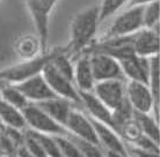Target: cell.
I'll use <instances>...</instances> for the list:
<instances>
[{
	"label": "cell",
	"instance_id": "obj_3",
	"mask_svg": "<svg viewBox=\"0 0 160 157\" xmlns=\"http://www.w3.org/2000/svg\"><path fill=\"white\" fill-rule=\"evenodd\" d=\"M59 0H26V5L32 16L37 37L40 39L42 53L47 52L49 38L50 16Z\"/></svg>",
	"mask_w": 160,
	"mask_h": 157
},
{
	"label": "cell",
	"instance_id": "obj_29",
	"mask_svg": "<svg viewBox=\"0 0 160 157\" xmlns=\"http://www.w3.org/2000/svg\"><path fill=\"white\" fill-rule=\"evenodd\" d=\"M127 151H128L129 157H159V153L140 149V148L130 145H127Z\"/></svg>",
	"mask_w": 160,
	"mask_h": 157
},
{
	"label": "cell",
	"instance_id": "obj_34",
	"mask_svg": "<svg viewBox=\"0 0 160 157\" xmlns=\"http://www.w3.org/2000/svg\"><path fill=\"white\" fill-rule=\"evenodd\" d=\"M1 156H4V155H2V151H1V147H0V157Z\"/></svg>",
	"mask_w": 160,
	"mask_h": 157
},
{
	"label": "cell",
	"instance_id": "obj_12",
	"mask_svg": "<svg viewBox=\"0 0 160 157\" xmlns=\"http://www.w3.org/2000/svg\"><path fill=\"white\" fill-rule=\"evenodd\" d=\"M79 95L80 99H81V106L86 109V111H87L86 114L88 117L112 127L115 132H117L115 122H114V118H112V110L108 109L92 91H79Z\"/></svg>",
	"mask_w": 160,
	"mask_h": 157
},
{
	"label": "cell",
	"instance_id": "obj_19",
	"mask_svg": "<svg viewBox=\"0 0 160 157\" xmlns=\"http://www.w3.org/2000/svg\"><path fill=\"white\" fill-rule=\"evenodd\" d=\"M133 119L140 133L159 143V121L153 117L152 113L133 112Z\"/></svg>",
	"mask_w": 160,
	"mask_h": 157
},
{
	"label": "cell",
	"instance_id": "obj_1",
	"mask_svg": "<svg viewBox=\"0 0 160 157\" xmlns=\"http://www.w3.org/2000/svg\"><path fill=\"white\" fill-rule=\"evenodd\" d=\"M99 23V6H91L73 17L70 27V43L65 46L68 57L72 58L82 53L91 44Z\"/></svg>",
	"mask_w": 160,
	"mask_h": 157
},
{
	"label": "cell",
	"instance_id": "obj_14",
	"mask_svg": "<svg viewBox=\"0 0 160 157\" xmlns=\"http://www.w3.org/2000/svg\"><path fill=\"white\" fill-rule=\"evenodd\" d=\"M65 128L68 132V134H72L79 139L99 145L95 131H94V127L92 125V121L87 114L82 113L80 110L73 109L71 111L68 118V121L65 124Z\"/></svg>",
	"mask_w": 160,
	"mask_h": 157
},
{
	"label": "cell",
	"instance_id": "obj_32",
	"mask_svg": "<svg viewBox=\"0 0 160 157\" xmlns=\"http://www.w3.org/2000/svg\"><path fill=\"white\" fill-rule=\"evenodd\" d=\"M152 1H157V0H135V1H132V6L133 5H145L148 2H152Z\"/></svg>",
	"mask_w": 160,
	"mask_h": 157
},
{
	"label": "cell",
	"instance_id": "obj_23",
	"mask_svg": "<svg viewBox=\"0 0 160 157\" xmlns=\"http://www.w3.org/2000/svg\"><path fill=\"white\" fill-rule=\"evenodd\" d=\"M68 139L76 145V147L79 149L80 154L82 157H104V151L99 145L93 143L91 141H86L82 139L74 136L72 134H68Z\"/></svg>",
	"mask_w": 160,
	"mask_h": 157
},
{
	"label": "cell",
	"instance_id": "obj_5",
	"mask_svg": "<svg viewBox=\"0 0 160 157\" xmlns=\"http://www.w3.org/2000/svg\"><path fill=\"white\" fill-rule=\"evenodd\" d=\"M125 97L135 112L152 113L153 117L159 121V106L156 104L148 85L128 81L125 83Z\"/></svg>",
	"mask_w": 160,
	"mask_h": 157
},
{
	"label": "cell",
	"instance_id": "obj_11",
	"mask_svg": "<svg viewBox=\"0 0 160 157\" xmlns=\"http://www.w3.org/2000/svg\"><path fill=\"white\" fill-rule=\"evenodd\" d=\"M159 27L153 29L143 28L132 35V50L135 54L144 58H152L159 53Z\"/></svg>",
	"mask_w": 160,
	"mask_h": 157
},
{
	"label": "cell",
	"instance_id": "obj_13",
	"mask_svg": "<svg viewBox=\"0 0 160 157\" xmlns=\"http://www.w3.org/2000/svg\"><path fill=\"white\" fill-rule=\"evenodd\" d=\"M89 119L92 121V125L95 131L98 142L103 151H112V153H118L129 156L127 151V145L117 132L100 121L94 120L93 118L89 117Z\"/></svg>",
	"mask_w": 160,
	"mask_h": 157
},
{
	"label": "cell",
	"instance_id": "obj_24",
	"mask_svg": "<svg viewBox=\"0 0 160 157\" xmlns=\"http://www.w3.org/2000/svg\"><path fill=\"white\" fill-rule=\"evenodd\" d=\"M143 27L146 29H153L159 27L160 7L159 0L143 5Z\"/></svg>",
	"mask_w": 160,
	"mask_h": 157
},
{
	"label": "cell",
	"instance_id": "obj_8",
	"mask_svg": "<svg viewBox=\"0 0 160 157\" xmlns=\"http://www.w3.org/2000/svg\"><path fill=\"white\" fill-rule=\"evenodd\" d=\"M89 62L95 82L108 80H125L118 60L103 53H89Z\"/></svg>",
	"mask_w": 160,
	"mask_h": 157
},
{
	"label": "cell",
	"instance_id": "obj_30",
	"mask_svg": "<svg viewBox=\"0 0 160 157\" xmlns=\"http://www.w3.org/2000/svg\"><path fill=\"white\" fill-rule=\"evenodd\" d=\"M16 157H34L32 154H29L27 150L24 149V147H21L20 149L18 150V154H16Z\"/></svg>",
	"mask_w": 160,
	"mask_h": 157
},
{
	"label": "cell",
	"instance_id": "obj_17",
	"mask_svg": "<svg viewBox=\"0 0 160 157\" xmlns=\"http://www.w3.org/2000/svg\"><path fill=\"white\" fill-rule=\"evenodd\" d=\"M35 105H37L41 110H43L48 116H50L53 120L57 121L58 124H60L64 127L70 113L76 106L70 101L60 98V97H55L51 99L40 102V103H36Z\"/></svg>",
	"mask_w": 160,
	"mask_h": 157
},
{
	"label": "cell",
	"instance_id": "obj_4",
	"mask_svg": "<svg viewBox=\"0 0 160 157\" xmlns=\"http://www.w3.org/2000/svg\"><path fill=\"white\" fill-rule=\"evenodd\" d=\"M22 114L26 120L27 128L30 131L51 136H64L68 134L64 126L55 121L43 110H41L37 105L32 103H29L22 110Z\"/></svg>",
	"mask_w": 160,
	"mask_h": 157
},
{
	"label": "cell",
	"instance_id": "obj_10",
	"mask_svg": "<svg viewBox=\"0 0 160 157\" xmlns=\"http://www.w3.org/2000/svg\"><path fill=\"white\" fill-rule=\"evenodd\" d=\"M14 85L23 94V96L28 99L29 103L32 104L57 97L47 83V81L44 80L42 74L34 75Z\"/></svg>",
	"mask_w": 160,
	"mask_h": 157
},
{
	"label": "cell",
	"instance_id": "obj_20",
	"mask_svg": "<svg viewBox=\"0 0 160 157\" xmlns=\"http://www.w3.org/2000/svg\"><path fill=\"white\" fill-rule=\"evenodd\" d=\"M15 51L24 60L40 56L42 53V48L38 37L34 35H24L20 37L15 43Z\"/></svg>",
	"mask_w": 160,
	"mask_h": 157
},
{
	"label": "cell",
	"instance_id": "obj_22",
	"mask_svg": "<svg viewBox=\"0 0 160 157\" xmlns=\"http://www.w3.org/2000/svg\"><path fill=\"white\" fill-rule=\"evenodd\" d=\"M27 132L32 136L36 139L37 142L43 148L44 153H45V155L48 157H62V154L59 151V148H58V145H57L55 136L38 133V132H34V131H30L28 128H27Z\"/></svg>",
	"mask_w": 160,
	"mask_h": 157
},
{
	"label": "cell",
	"instance_id": "obj_35",
	"mask_svg": "<svg viewBox=\"0 0 160 157\" xmlns=\"http://www.w3.org/2000/svg\"><path fill=\"white\" fill-rule=\"evenodd\" d=\"M132 1H135V0H132Z\"/></svg>",
	"mask_w": 160,
	"mask_h": 157
},
{
	"label": "cell",
	"instance_id": "obj_27",
	"mask_svg": "<svg viewBox=\"0 0 160 157\" xmlns=\"http://www.w3.org/2000/svg\"><path fill=\"white\" fill-rule=\"evenodd\" d=\"M55 139H56L59 151L62 154V157H82V155L80 154L79 149L68 139V135H64V136H55Z\"/></svg>",
	"mask_w": 160,
	"mask_h": 157
},
{
	"label": "cell",
	"instance_id": "obj_31",
	"mask_svg": "<svg viewBox=\"0 0 160 157\" xmlns=\"http://www.w3.org/2000/svg\"><path fill=\"white\" fill-rule=\"evenodd\" d=\"M104 157H129L127 155H122L118 153H112V151H104Z\"/></svg>",
	"mask_w": 160,
	"mask_h": 157
},
{
	"label": "cell",
	"instance_id": "obj_9",
	"mask_svg": "<svg viewBox=\"0 0 160 157\" xmlns=\"http://www.w3.org/2000/svg\"><path fill=\"white\" fill-rule=\"evenodd\" d=\"M125 81L108 80L95 82L92 93L95 95L108 109L114 111L123 104L125 97Z\"/></svg>",
	"mask_w": 160,
	"mask_h": 157
},
{
	"label": "cell",
	"instance_id": "obj_15",
	"mask_svg": "<svg viewBox=\"0 0 160 157\" xmlns=\"http://www.w3.org/2000/svg\"><path fill=\"white\" fill-rule=\"evenodd\" d=\"M125 80L148 85L150 75V58L131 54L118 60Z\"/></svg>",
	"mask_w": 160,
	"mask_h": 157
},
{
	"label": "cell",
	"instance_id": "obj_21",
	"mask_svg": "<svg viewBox=\"0 0 160 157\" xmlns=\"http://www.w3.org/2000/svg\"><path fill=\"white\" fill-rule=\"evenodd\" d=\"M0 97L5 102H7L8 104L13 105L14 108L21 110V111L29 104L28 99L23 96V94L21 93L14 85H9V83H6L1 88Z\"/></svg>",
	"mask_w": 160,
	"mask_h": 157
},
{
	"label": "cell",
	"instance_id": "obj_25",
	"mask_svg": "<svg viewBox=\"0 0 160 157\" xmlns=\"http://www.w3.org/2000/svg\"><path fill=\"white\" fill-rule=\"evenodd\" d=\"M148 85L156 104L159 106V59L158 56L150 58V75H148Z\"/></svg>",
	"mask_w": 160,
	"mask_h": 157
},
{
	"label": "cell",
	"instance_id": "obj_28",
	"mask_svg": "<svg viewBox=\"0 0 160 157\" xmlns=\"http://www.w3.org/2000/svg\"><path fill=\"white\" fill-rule=\"evenodd\" d=\"M133 145V147H137V148H140V149L159 153V143H157L156 141H153L150 137L145 136L143 134L137 139L135 143H132V145Z\"/></svg>",
	"mask_w": 160,
	"mask_h": 157
},
{
	"label": "cell",
	"instance_id": "obj_16",
	"mask_svg": "<svg viewBox=\"0 0 160 157\" xmlns=\"http://www.w3.org/2000/svg\"><path fill=\"white\" fill-rule=\"evenodd\" d=\"M73 83L79 91H92L94 88L95 80L89 62V56L86 53H81L77 58L74 64Z\"/></svg>",
	"mask_w": 160,
	"mask_h": 157
},
{
	"label": "cell",
	"instance_id": "obj_26",
	"mask_svg": "<svg viewBox=\"0 0 160 157\" xmlns=\"http://www.w3.org/2000/svg\"><path fill=\"white\" fill-rule=\"evenodd\" d=\"M127 1L128 0H102L101 5L99 6L100 22L112 16L114 13H116L121 7H123Z\"/></svg>",
	"mask_w": 160,
	"mask_h": 157
},
{
	"label": "cell",
	"instance_id": "obj_6",
	"mask_svg": "<svg viewBox=\"0 0 160 157\" xmlns=\"http://www.w3.org/2000/svg\"><path fill=\"white\" fill-rule=\"evenodd\" d=\"M143 5H133L114 20L104 38H115L133 35L143 29Z\"/></svg>",
	"mask_w": 160,
	"mask_h": 157
},
{
	"label": "cell",
	"instance_id": "obj_18",
	"mask_svg": "<svg viewBox=\"0 0 160 157\" xmlns=\"http://www.w3.org/2000/svg\"><path fill=\"white\" fill-rule=\"evenodd\" d=\"M0 119L5 126L19 128L22 131L27 129L22 111L14 108L13 105L8 104L1 97H0Z\"/></svg>",
	"mask_w": 160,
	"mask_h": 157
},
{
	"label": "cell",
	"instance_id": "obj_2",
	"mask_svg": "<svg viewBox=\"0 0 160 157\" xmlns=\"http://www.w3.org/2000/svg\"><path fill=\"white\" fill-rule=\"evenodd\" d=\"M64 48H56L51 51L41 53L32 59L23 60L22 62L0 71V81L9 85H16L19 82L27 80L29 77L41 74L45 65L52 60V58L59 53Z\"/></svg>",
	"mask_w": 160,
	"mask_h": 157
},
{
	"label": "cell",
	"instance_id": "obj_7",
	"mask_svg": "<svg viewBox=\"0 0 160 157\" xmlns=\"http://www.w3.org/2000/svg\"><path fill=\"white\" fill-rule=\"evenodd\" d=\"M41 74L43 75L44 80L47 81V83L57 97L68 99L74 105L81 106L79 90L77 89L74 83L68 79L64 77L62 74H59L52 67V65L50 62L45 65V67L42 69Z\"/></svg>",
	"mask_w": 160,
	"mask_h": 157
},
{
	"label": "cell",
	"instance_id": "obj_33",
	"mask_svg": "<svg viewBox=\"0 0 160 157\" xmlns=\"http://www.w3.org/2000/svg\"><path fill=\"white\" fill-rule=\"evenodd\" d=\"M4 127H5L4 122H2V121H1V119H0V132L2 131V128H4Z\"/></svg>",
	"mask_w": 160,
	"mask_h": 157
}]
</instances>
